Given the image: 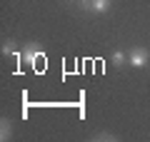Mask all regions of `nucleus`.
Returning <instances> with one entry per match:
<instances>
[{
    "label": "nucleus",
    "instance_id": "f257e3e1",
    "mask_svg": "<svg viewBox=\"0 0 150 142\" xmlns=\"http://www.w3.org/2000/svg\"><path fill=\"white\" fill-rule=\"evenodd\" d=\"M20 55H23V60H25L28 67H35L38 72H40V67H38V65H40V60H48V58H45V53L40 50V42H28V45L23 47Z\"/></svg>",
    "mask_w": 150,
    "mask_h": 142
},
{
    "label": "nucleus",
    "instance_id": "f03ea898",
    "mask_svg": "<svg viewBox=\"0 0 150 142\" xmlns=\"http://www.w3.org/2000/svg\"><path fill=\"white\" fill-rule=\"evenodd\" d=\"M128 63L133 65V67H148L150 50H148V47H143V45H135L133 50H130V55H128Z\"/></svg>",
    "mask_w": 150,
    "mask_h": 142
},
{
    "label": "nucleus",
    "instance_id": "7ed1b4c3",
    "mask_svg": "<svg viewBox=\"0 0 150 142\" xmlns=\"http://www.w3.org/2000/svg\"><path fill=\"white\" fill-rule=\"evenodd\" d=\"M85 10L103 15V13H108V10H110V0H88V3H85Z\"/></svg>",
    "mask_w": 150,
    "mask_h": 142
},
{
    "label": "nucleus",
    "instance_id": "20e7f679",
    "mask_svg": "<svg viewBox=\"0 0 150 142\" xmlns=\"http://www.w3.org/2000/svg\"><path fill=\"white\" fill-rule=\"evenodd\" d=\"M10 137H13V122L8 117H0V140L8 142Z\"/></svg>",
    "mask_w": 150,
    "mask_h": 142
},
{
    "label": "nucleus",
    "instance_id": "39448f33",
    "mask_svg": "<svg viewBox=\"0 0 150 142\" xmlns=\"http://www.w3.org/2000/svg\"><path fill=\"white\" fill-rule=\"evenodd\" d=\"M0 53H3V55H15L18 53V42L15 40H5L3 47H0Z\"/></svg>",
    "mask_w": 150,
    "mask_h": 142
},
{
    "label": "nucleus",
    "instance_id": "423d86ee",
    "mask_svg": "<svg viewBox=\"0 0 150 142\" xmlns=\"http://www.w3.org/2000/svg\"><path fill=\"white\" fill-rule=\"evenodd\" d=\"M93 140L95 142H115L118 137L112 135V132H98V135H93Z\"/></svg>",
    "mask_w": 150,
    "mask_h": 142
},
{
    "label": "nucleus",
    "instance_id": "0eeeda50",
    "mask_svg": "<svg viewBox=\"0 0 150 142\" xmlns=\"http://www.w3.org/2000/svg\"><path fill=\"white\" fill-rule=\"evenodd\" d=\"M112 65H115V67H123L125 65V53L123 50H115V53H112Z\"/></svg>",
    "mask_w": 150,
    "mask_h": 142
}]
</instances>
